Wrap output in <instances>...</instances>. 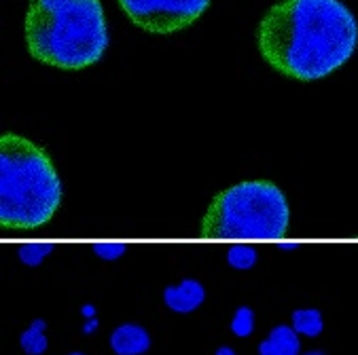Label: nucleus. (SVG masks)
<instances>
[{
  "label": "nucleus",
  "instance_id": "1",
  "mask_svg": "<svg viewBox=\"0 0 358 355\" xmlns=\"http://www.w3.org/2000/svg\"><path fill=\"white\" fill-rule=\"evenodd\" d=\"M358 43V24L339 0H280L259 26V51L278 73L316 81L341 68Z\"/></svg>",
  "mask_w": 358,
  "mask_h": 355
},
{
  "label": "nucleus",
  "instance_id": "2",
  "mask_svg": "<svg viewBox=\"0 0 358 355\" xmlns=\"http://www.w3.org/2000/svg\"><path fill=\"white\" fill-rule=\"evenodd\" d=\"M26 45L34 59L81 70L102 59L108 30L100 0H30Z\"/></svg>",
  "mask_w": 358,
  "mask_h": 355
},
{
  "label": "nucleus",
  "instance_id": "3",
  "mask_svg": "<svg viewBox=\"0 0 358 355\" xmlns=\"http://www.w3.org/2000/svg\"><path fill=\"white\" fill-rule=\"evenodd\" d=\"M62 184L49 157L17 133L0 137V225L32 231L59 207Z\"/></svg>",
  "mask_w": 358,
  "mask_h": 355
},
{
  "label": "nucleus",
  "instance_id": "4",
  "mask_svg": "<svg viewBox=\"0 0 358 355\" xmlns=\"http://www.w3.org/2000/svg\"><path fill=\"white\" fill-rule=\"evenodd\" d=\"M291 222L284 192L265 180L240 182L214 197L201 231L214 239H278Z\"/></svg>",
  "mask_w": 358,
  "mask_h": 355
},
{
  "label": "nucleus",
  "instance_id": "5",
  "mask_svg": "<svg viewBox=\"0 0 358 355\" xmlns=\"http://www.w3.org/2000/svg\"><path fill=\"white\" fill-rule=\"evenodd\" d=\"M125 15L142 30L170 34L191 26L210 0H119Z\"/></svg>",
  "mask_w": 358,
  "mask_h": 355
},
{
  "label": "nucleus",
  "instance_id": "6",
  "mask_svg": "<svg viewBox=\"0 0 358 355\" xmlns=\"http://www.w3.org/2000/svg\"><path fill=\"white\" fill-rule=\"evenodd\" d=\"M166 305L176 313H191L206 301V290L195 279H182L178 286H168L164 290Z\"/></svg>",
  "mask_w": 358,
  "mask_h": 355
},
{
  "label": "nucleus",
  "instance_id": "7",
  "mask_svg": "<svg viewBox=\"0 0 358 355\" xmlns=\"http://www.w3.org/2000/svg\"><path fill=\"white\" fill-rule=\"evenodd\" d=\"M110 349L117 355H142L151 349V336L138 324H123L110 334Z\"/></svg>",
  "mask_w": 358,
  "mask_h": 355
},
{
  "label": "nucleus",
  "instance_id": "8",
  "mask_svg": "<svg viewBox=\"0 0 358 355\" xmlns=\"http://www.w3.org/2000/svg\"><path fill=\"white\" fill-rule=\"evenodd\" d=\"M299 349L301 342L295 328L275 326L269 332L267 340L259 345V355H299Z\"/></svg>",
  "mask_w": 358,
  "mask_h": 355
},
{
  "label": "nucleus",
  "instance_id": "9",
  "mask_svg": "<svg viewBox=\"0 0 358 355\" xmlns=\"http://www.w3.org/2000/svg\"><path fill=\"white\" fill-rule=\"evenodd\" d=\"M45 330H47V322L45 319H34L30 324V328L20 336V345L28 355H41V353L47 351L49 342H47Z\"/></svg>",
  "mask_w": 358,
  "mask_h": 355
},
{
  "label": "nucleus",
  "instance_id": "10",
  "mask_svg": "<svg viewBox=\"0 0 358 355\" xmlns=\"http://www.w3.org/2000/svg\"><path fill=\"white\" fill-rule=\"evenodd\" d=\"M293 328L297 334L318 336L324 330V319L318 309H297L293 313Z\"/></svg>",
  "mask_w": 358,
  "mask_h": 355
},
{
  "label": "nucleus",
  "instance_id": "11",
  "mask_svg": "<svg viewBox=\"0 0 358 355\" xmlns=\"http://www.w3.org/2000/svg\"><path fill=\"white\" fill-rule=\"evenodd\" d=\"M257 250L250 248V246H234L229 252H227V260L234 269H240V271H246V269H252L257 264Z\"/></svg>",
  "mask_w": 358,
  "mask_h": 355
},
{
  "label": "nucleus",
  "instance_id": "12",
  "mask_svg": "<svg viewBox=\"0 0 358 355\" xmlns=\"http://www.w3.org/2000/svg\"><path fill=\"white\" fill-rule=\"evenodd\" d=\"M53 252V243H26L20 248V258L28 266H38Z\"/></svg>",
  "mask_w": 358,
  "mask_h": 355
},
{
  "label": "nucleus",
  "instance_id": "13",
  "mask_svg": "<svg viewBox=\"0 0 358 355\" xmlns=\"http://www.w3.org/2000/svg\"><path fill=\"white\" fill-rule=\"evenodd\" d=\"M231 332L240 338H246L255 332V311L250 307H240L231 319Z\"/></svg>",
  "mask_w": 358,
  "mask_h": 355
},
{
  "label": "nucleus",
  "instance_id": "14",
  "mask_svg": "<svg viewBox=\"0 0 358 355\" xmlns=\"http://www.w3.org/2000/svg\"><path fill=\"white\" fill-rule=\"evenodd\" d=\"M94 254L100 256L102 260H117L119 256L125 254V243H96Z\"/></svg>",
  "mask_w": 358,
  "mask_h": 355
},
{
  "label": "nucleus",
  "instance_id": "15",
  "mask_svg": "<svg viewBox=\"0 0 358 355\" xmlns=\"http://www.w3.org/2000/svg\"><path fill=\"white\" fill-rule=\"evenodd\" d=\"M96 328H98V319H90V322L85 324V334H92Z\"/></svg>",
  "mask_w": 358,
  "mask_h": 355
},
{
  "label": "nucleus",
  "instance_id": "16",
  "mask_svg": "<svg viewBox=\"0 0 358 355\" xmlns=\"http://www.w3.org/2000/svg\"><path fill=\"white\" fill-rule=\"evenodd\" d=\"M214 355H236V351L231 349V347H221L217 353H214Z\"/></svg>",
  "mask_w": 358,
  "mask_h": 355
},
{
  "label": "nucleus",
  "instance_id": "17",
  "mask_svg": "<svg viewBox=\"0 0 358 355\" xmlns=\"http://www.w3.org/2000/svg\"><path fill=\"white\" fill-rule=\"evenodd\" d=\"M83 313H85V317H94V313H96V309H94L92 305H87V307L83 309Z\"/></svg>",
  "mask_w": 358,
  "mask_h": 355
},
{
  "label": "nucleus",
  "instance_id": "18",
  "mask_svg": "<svg viewBox=\"0 0 358 355\" xmlns=\"http://www.w3.org/2000/svg\"><path fill=\"white\" fill-rule=\"evenodd\" d=\"M303 355H327L324 351H310V353H303Z\"/></svg>",
  "mask_w": 358,
  "mask_h": 355
},
{
  "label": "nucleus",
  "instance_id": "19",
  "mask_svg": "<svg viewBox=\"0 0 358 355\" xmlns=\"http://www.w3.org/2000/svg\"><path fill=\"white\" fill-rule=\"evenodd\" d=\"M68 355H85V353H81V351H73V353H68Z\"/></svg>",
  "mask_w": 358,
  "mask_h": 355
}]
</instances>
